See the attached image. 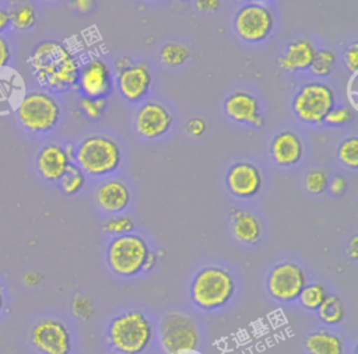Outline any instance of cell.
Instances as JSON below:
<instances>
[{
	"instance_id": "5bb4252c",
	"label": "cell",
	"mask_w": 358,
	"mask_h": 354,
	"mask_svg": "<svg viewBox=\"0 0 358 354\" xmlns=\"http://www.w3.org/2000/svg\"><path fill=\"white\" fill-rule=\"evenodd\" d=\"M77 87L83 97L105 98L113 87L109 66L101 59H91L80 67Z\"/></svg>"
},
{
	"instance_id": "ee69618b",
	"label": "cell",
	"mask_w": 358,
	"mask_h": 354,
	"mask_svg": "<svg viewBox=\"0 0 358 354\" xmlns=\"http://www.w3.org/2000/svg\"><path fill=\"white\" fill-rule=\"evenodd\" d=\"M157 260H158L157 255L150 252V253H148V256H147V260H145V264H144V269H143V270H151L152 267H155Z\"/></svg>"
},
{
	"instance_id": "bcb514c9",
	"label": "cell",
	"mask_w": 358,
	"mask_h": 354,
	"mask_svg": "<svg viewBox=\"0 0 358 354\" xmlns=\"http://www.w3.org/2000/svg\"><path fill=\"white\" fill-rule=\"evenodd\" d=\"M248 3H259V4H264V3H267V1H270V0H246Z\"/></svg>"
},
{
	"instance_id": "1f68e13d",
	"label": "cell",
	"mask_w": 358,
	"mask_h": 354,
	"mask_svg": "<svg viewBox=\"0 0 358 354\" xmlns=\"http://www.w3.org/2000/svg\"><path fill=\"white\" fill-rule=\"evenodd\" d=\"M305 189L312 193V194H320L327 189L329 185V176L322 169H313L309 171L305 175V180H303Z\"/></svg>"
},
{
	"instance_id": "8fae6325",
	"label": "cell",
	"mask_w": 358,
	"mask_h": 354,
	"mask_svg": "<svg viewBox=\"0 0 358 354\" xmlns=\"http://www.w3.org/2000/svg\"><path fill=\"white\" fill-rule=\"evenodd\" d=\"M305 284V271L298 264L291 262H284L274 266L267 276L268 294L280 302H291L298 299V295Z\"/></svg>"
},
{
	"instance_id": "d6a6232c",
	"label": "cell",
	"mask_w": 358,
	"mask_h": 354,
	"mask_svg": "<svg viewBox=\"0 0 358 354\" xmlns=\"http://www.w3.org/2000/svg\"><path fill=\"white\" fill-rule=\"evenodd\" d=\"M133 229L134 221L129 215H115L109 218L103 225V231L115 236L130 234Z\"/></svg>"
},
{
	"instance_id": "4dcf8cb0",
	"label": "cell",
	"mask_w": 358,
	"mask_h": 354,
	"mask_svg": "<svg viewBox=\"0 0 358 354\" xmlns=\"http://www.w3.org/2000/svg\"><path fill=\"white\" fill-rule=\"evenodd\" d=\"M80 109L88 118L90 120H98L102 118V115L106 111V98H88V97H81L80 102Z\"/></svg>"
},
{
	"instance_id": "52a82bcc",
	"label": "cell",
	"mask_w": 358,
	"mask_h": 354,
	"mask_svg": "<svg viewBox=\"0 0 358 354\" xmlns=\"http://www.w3.org/2000/svg\"><path fill=\"white\" fill-rule=\"evenodd\" d=\"M148 253V245L141 236L124 234L109 242L106 259L113 273L120 277H133L143 271Z\"/></svg>"
},
{
	"instance_id": "836d02e7",
	"label": "cell",
	"mask_w": 358,
	"mask_h": 354,
	"mask_svg": "<svg viewBox=\"0 0 358 354\" xmlns=\"http://www.w3.org/2000/svg\"><path fill=\"white\" fill-rule=\"evenodd\" d=\"M343 62H344L345 69L351 74L358 73V46H357V43H351L343 52Z\"/></svg>"
},
{
	"instance_id": "74e56055",
	"label": "cell",
	"mask_w": 358,
	"mask_h": 354,
	"mask_svg": "<svg viewBox=\"0 0 358 354\" xmlns=\"http://www.w3.org/2000/svg\"><path fill=\"white\" fill-rule=\"evenodd\" d=\"M194 6L197 10L204 13H214L220 8L221 0H194Z\"/></svg>"
},
{
	"instance_id": "cb8c5ba5",
	"label": "cell",
	"mask_w": 358,
	"mask_h": 354,
	"mask_svg": "<svg viewBox=\"0 0 358 354\" xmlns=\"http://www.w3.org/2000/svg\"><path fill=\"white\" fill-rule=\"evenodd\" d=\"M316 311L319 319L326 325H338L344 318V305L336 295H327Z\"/></svg>"
},
{
	"instance_id": "b9f144b4",
	"label": "cell",
	"mask_w": 358,
	"mask_h": 354,
	"mask_svg": "<svg viewBox=\"0 0 358 354\" xmlns=\"http://www.w3.org/2000/svg\"><path fill=\"white\" fill-rule=\"evenodd\" d=\"M347 253L350 255L351 259H357V256H358V238H357V235H354L351 238V241L347 246Z\"/></svg>"
},
{
	"instance_id": "f546056e",
	"label": "cell",
	"mask_w": 358,
	"mask_h": 354,
	"mask_svg": "<svg viewBox=\"0 0 358 354\" xmlns=\"http://www.w3.org/2000/svg\"><path fill=\"white\" fill-rule=\"evenodd\" d=\"M354 116L355 111L350 105H334L326 115L323 123L331 127H341L350 125L354 120Z\"/></svg>"
},
{
	"instance_id": "2e32d148",
	"label": "cell",
	"mask_w": 358,
	"mask_h": 354,
	"mask_svg": "<svg viewBox=\"0 0 358 354\" xmlns=\"http://www.w3.org/2000/svg\"><path fill=\"white\" fill-rule=\"evenodd\" d=\"M222 109L228 119L239 125L262 127L264 123L259 99L248 91L238 90L229 94L224 99Z\"/></svg>"
},
{
	"instance_id": "8d00e7d4",
	"label": "cell",
	"mask_w": 358,
	"mask_h": 354,
	"mask_svg": "<svg viewBox=\"0 0 358 354\" xmlns=\"http://www.w3.org/2000/svg\"><path fill=\"white\" fill-rule=\"evenodd\" d=\"M327 187H329V190H330L333 194H341V193H344L345 189H347V180L344 179V176L337 175V176H334L331 180H329Z\"/></svg>"
},
{
	"instance_id": "7a4b0ae2",
	"label": "cell",
	"mask_w": 358,
	"mask_h": 354,
	"mask_svg": "<svg viewBox=\"0 0 358 354\" xmlns=\"http://www.w3.org/2000/svg\"><path fill=\"white\" fill-rule=\"evenodd\" d=\"M73 161L85 174L94 178L115 172L122 162L119 143L105 134H90L74 147Z\"/></svg>"
},
{
	"instance_id": "60d3db41",
	"label": "cell",
	"mask_w": 358,
	"mask_h": 354,
	"mask_svg": "<svg viewBox=\"0 0 358 354\" xmlns=\"http://www.w3.org/2000/svg\"><path fill=\"white\" fill-rule=\"evenodd\" d=\"M11 25V20H10V13L4 8L0 7V34L6 32Z\"/></svg>"
},
{
	"instance_id": "4fadbf2b",
	"label": "cell",
	"mask_w": 358,
	"mask_h": 354,
	"mask_svg": "<svg viewBox=\"0 0 358 354\" xmlns=\"http://www.w3.org/2000/svg\"><path fill=\"white\" fill-rule=\"evenodd\" d=\"M119 95L129 104H140L148 95L152 85V73L147 63H131L115 78Z\"/></svg>"
},
{
	"instance_id": "d6986e66",
	"label": "cell",
	"mask_w": 358,
	"mask_h": 354,
	"mask_svg": "<svg viewBox=\"0 0 358 354\" xmlns=\"http://www.w3.org/2000/svg\"><path fill=\"white\" fill-rule=\"evenodd\" d=\"M316 48L309 39H296L288 43L285 52L277 59L281 70L288 73L309 70L316 55Z\"/></svg>"
},
{
	"instance_id": "f1b7e54d",
	"label": "cell",
	"mask_w": 358,
	"mask_h": 354,
	"mask_svg": "<svg viewBox=\"0 0 358 354\" xmlns=\"http://www.w3.org/2000/svg\"><path fill=\"white\" fill-rule=\"evenodd\" d=\"M11 25L17 29H29L36 22V13L31 4H21L10 13Z\"/></svg>"
},
{
	"instance_id": "7dc6e473",
	"label": "cell",
	"mask_w": 358,
	"mask_h": 354,
	"mask_svg": "<svg viewBox=\"0 0 358 354\" xmlns=\"http://www.w3.org/2000/svg\"><path fill=\"white\" fill-rule=\"evenodd\" d=\"M109 354H120V353H109Z\"/></svg>"
},
{
	"instance_id": "e0dca14e",
	"label": "cell",
	"mask_w": 358,
	"mask_h": 354,
	"mask_svg": "<svg viewBox=\"0 0 358 354\" xmlns=\"http://www.w3.org/2000/svg\"><path fill=\"white\" fill-rule=\"evenodd\" d=\"M262 183L260 169L250 162H236L225 175L227 189L239 199L256 196L262 189Z\"/></svg>"
},
{
	"instance_id": "5b68a950",
	"label": "cell",
	"mask_w": 358,
	"mask_h": 354,
	"mask_svg": "<svg viewBox=\"0 0 358 354\" xmlns=\"http://www.w3.org/2000/svg\"><path fill=\"white\" fill-rule=\"evenodd\" d=\"M60 116L62 109L56 98L42 90L25 94L17 106L20 125L34 134L52 132L59 125Z\"/></svg>"
},
{
	"instance_id": "277c9868",
	"label": "cell",
	"mask_w": 358,
	"mask_h": 354,
	"mask_svg": "<svg viewBox=\"0 0 358 354\" xmlns=\"http://www.w3.org/2000/svg\"><path fill=\"white\" fill-rule=\"evenodd\" d=\"M235 292L232 274L218 266L201 269L190 284V298L196 306L204 311L222 308Z\"/></svg>"
},
{
	"instance_id": "7bdbcfd3",
	"label": "cell",
	"mask_w": 358,
	"mask_h": 354,
	"mask_svg": "<svg viewBox=\"0 0 358 354\" xmlns=\"http://www.w3.org/2000/svg\"><path fill=\"white\" fill-rule=\"evenodd\" d=\"M131 63H133V62H131L129 57L122 56V57H119V59L115 62V71L119 73V71H122L123 69H126L127 66H130Z\"/></svg>"
},
{
	"instance_id": "e575fe53",
	"label": "cell",
	"mask_w": 358,
	"mask_h": 354,
	"mask_svg": "<svg viewBox=\"0 0 358 354\" xmlns=\"http://www.w3.org/2000/svg\"><path fill=\"white\" fill-rule=\"evenodd\" d=\"M207 123L203 118H192L185 123V132L192 137H200L206 133Z\"/></svg>"
},
{
	"instance_id": "d4e9b609",
	"label": "cell",
	"mask_w": 358,
	"mask_h": 354,
	"mask_svg": "<svg viewBox=\"0 0 358 354\" xmlns=\"http://www.w3.org/2000/svg\"><path fill=\"white\" fill-rule=\"evenodd\" d=\"M84 183H85V174L76 164H71L70 168L59 180L62 192L67 196H73L78 193L83 189Z\"/></svg>"
},
{
	"instance_id": "9c48e42d",
	"label": "cell",
	"mask_w": 358,
	"mask_h": 354,
	"mask_svg": "<svg viewBox=\"0 0 358 354\" xmlns=\"http://www.w3.org/2000/svg\"><path fill=\"white\" fill-rule=\"evenodd\" d=\"M234 31L246 43H262L273 32L274 17L266 4L246 3L234 15Z\"/></svg>"
},
{
	"instance_id": "30bf717a",
	"label": "cell",
	"mask_w": 358,
	"mask_h": 354,
	"mask_svg": "<svg viewBox=\"0 0 358 354\" xmlns=\"http://www.w3.org/2000/svg\"><path fill=\"white\" fill-rule=\"evenodd\" d=\"M32 347L41 354H70L71 334L57 319H43L34 325L29 333Z\"/></svg>"
},
{
	"instance_id": "603a6c76",
	"label": "cell",
	"mask_w": 358,
	"mask_h": 354,
	"mask_svg": "<svg viewBox=\"0 0 358 354\" xmlns=\"http://www.w3.org/2000/svg\"><path fill=\"white\" fill-rule=\"evenodd\" d=\"M192 53L187 46L179 42H168L159 49V60L168 67H179L187 63Z\"/></svg>"
},
{
	"instance_id": "44dd1931",
	"label": "cell",
	"mask_w": 358,
	"mask_h": 354,
	"mask_svg": "<svg viewBox=\"0 0 358 354\" xmlns=\"http://www.w3.org/2000/svg\"><path fill=\"white\" fill-rule=\"evenodd\" d=\"M231 224L234 236L243 243H255L260 239L262 227L252 213L245 210H236L231 214Z\"/></svg>"
},
{
	"instance_id": "8992f818",
	"label": "cell",
	"mask_w": 358,
	"mask_h": 354,
	"mask_svg": "<svg viewBox=\"0 0 358 354\" xmlns=\"http://www.w3.org/2000/svg\"><path fill=\"white\" fill-rule=\"evenodd\" d=\"M336 105L333 88L320 81L303 84L294 95L291 106L294 115L305 125H322L329 111Z\"/></svg>"
},
{
	"instance_id": "d590c367",
	"label": "cell",
	"mask_w": 358,
	"mask_h": 354,
	"mask_svg": "<svg viewBox=\"0 0 358 354\" xmlns=\"http://www.w3.org/2000/svg\"><path fill=\"white\" fill-rule=\"evenodd\" d=\"M357 74H351V78L348 80L347 83V88H345V92H347V98H348V102H350V106L357 111V97H358V84H357Z\"/></svg>"
},
{
	"instance_id": "7402d4cb",
	"label": "cell",
	"mask_w": 358,
	"mask_h": 354,
	"mask_svg": "<svg viewBox=\"0 0 358 354\" xmlns=\"http://www.w3.org/2000/svg\"><path fill=\"white\" fill-rule=\"evenodd\" d=\"M303 344L309 354H343L341 339L326 330H317L308 334Z\"/></svg>"
},
{
	"instance_id": "9a60e30c",
	"label": "cell",
	"mask_w": 358,
	"mask_h": 354,
	"mask_svg": "<svg viewBox=\"0 0 358 354\" xmlns=\"http://www.w3.org/2000/svg\"><path fill=\"white\" fill-rule=\"evenodd\" d=\"M73 146L63 147L59 143H49L36 155L38 172L48 182H59L73 164Z\"/></svg>"
},
{
	"instance_id": "ffe728a7",
	"label": "cell",
	"mask_w": 358,
	"mask_h": 354,
	"mask_svg": "<svg viewBox=\"0 0 358 354\" xmlns=\"http://www.w3.org/2000/svg\"><path fill=\"white\" fill-rule=\"evenodd\" d=\"M95 200L103 211L116 214L129 206L130 192L122 180L108 179L98 186L95 192Z\"/></svg>"
},
{
	"instance_id": "3957f363",
	"label": "cell",
	"mask_w": 358,
	"mask_h": 354,
	"mask_svg": "<svg viewBox=\"0 0 358 354\" xmlns=\"http://www.w3.org/2000/svg\"><path fill=\"white\" fill-rule=\"evenodd\" d=\"M152 336L151 322L137 309L115 316L108 329V341L120 354H141L150 346Z\"/></svg>"
},
{
	"instance_id": "484cf974",
	"label": "cell",
	"mask_w": 358,
	"mask_h": 354,
	"mask_svg": "<svg viewBox=\"0 0 358 354\" xmlns=\"http://www.w3.org/2000/svg\"><path fill=\"white\" fill-rule=\"evenodd\" d=\"M326 297H327L326 288L319 283H313L308 285L305 284V287L298 295V299L303 308L309 311H316Z\"/></svg>"
},
{
	"instance_id": "ba28073f",
	"label": "cell",
	"mask_w": 358,
	"mask_h": 354,
	"mask_svg": "<svg viewBox=\"0 0 358 354\" xmlns=\"http://www.w3.org/2000/svg\"><path fill=\"white\" fill-rule=\"evenodd\" d=\"M159 340L166 354H194L199 346V330L190 316L172 312L159 323Z\"/></svg>"
},
{
	"instance_id": "ab89813d",
	"label": "cell",
	"mask_w": 358,
	"mask_h": 354,
	"mask_svg": "<svg viewBox=\"0 0 358 354\" xmlns=\"http://www.w3.org/2000/svg\"><path fill=\"white\" fill-rule=\"evenodd\" d=\"M96 0H73V7L80 13H90L94 10Z\"/></svg>"
},
{
	"instance_id": "ac0fdd59",
	"label": "cell",
	"mask_w": 358,
	"mask_h": 354,
	"mask_svg": "<svg viewBox=\"0 0 358 354\" xmlns=\"http://www.w3.org/2000/svg\"><path fill=\"white\" fill-rule=\"evenodd\" d=\"M270 155L277 165L292 167L303 157V143L301 137L291 130L280 132L270 143Z\"/></svg>"
},
{
	"instance_id": "f35d334b",
	"label": "cell",
	"mask_w": 358,
	"mask_h": 354,
	"mask_svg": "<svg viewBox=\"0 0 358 354\" xmlns=\"http://www.w3.org/2000/svg\"><path fill=\"white\" fill-rule=\"evenodd\" d=\"M11 57V50H10V45L7 42V39H4L0 35V70L4 69Z\"/></svg>"
},
{
	"instance_id": "83f0119b",
	"label": "cell",
	"mask_w": 358,
	"mask_h": 354,
	"mask_svg": "<svg viewBox=\"0 0 358 354\" xmlns=\"http://www.w3.org/2000/svg\"><path fill=\"white\" fill-rule=\"evenodd\" d=\"M337 158L344 167L350 169L358 168V139L355 136L347 137L338 144Z\"/></svg>"
},
{
	"instance_id": "7c38bea8",
	"label": "cell",
	"mask_w": 358,
	"mask_h": 354,
	"mask_svg": "<svg viewBox=\"0 0 358 354\" xmlns=\"http://www.w3.org/2000/svg\"><path fill=\"white\" fill-rule=\"evenodd\" d=\"M133 122L140 137L145 140H157L171 130L173 116L162 102L145 101L136 109Z\"/></svg>"
},
{
	"instance_id": "6da1fadb",
	"label": "cell",
	"mask_w": 358,
	"mask_h": 354,
	"mask_svg": "<svg viewBox=\"0 0 358 354\" xmlns=\"http://www.w3.org/2000/svg\"><path fill=\"white\" fill-rule=\"evenodd\" d=\"M38 83L52 91H67L77 85L80 62L57 41L39 42L28 59Z\"/></svg>"
},
{
	"instance_id": "f6af8a7d",
	"label": "cell",
	"mask_w": 358,
	"mask_h": 354,
	"mask_svg": "<svg viewBox=\"0 0 358 354\" xmlns=\"http://www.w3.org/2000/svg\"><path fill=\"white\" fill-rule=\"evenodd\" d=\"M3 306H4V297H3V292H1V288H0V312H1Z\"/></svg>"
},
{
	"instance_id": "4316f807",
	"label": "cell",
	"mask_w": 358,
	"mask_h": 354,
	"mask_svg": "<svg viewBox=\"0 0 358 354\" xmlns=\"http://www.w3.org/2000/svg\"><path fill=\"white\" fill-rule=\"evenodd\" d=\"M336 66V55L330 49H319L316 50V55L312 60V64L309 70L316 77H326L329 76Z\"/></svg>"
}]
</instances>
